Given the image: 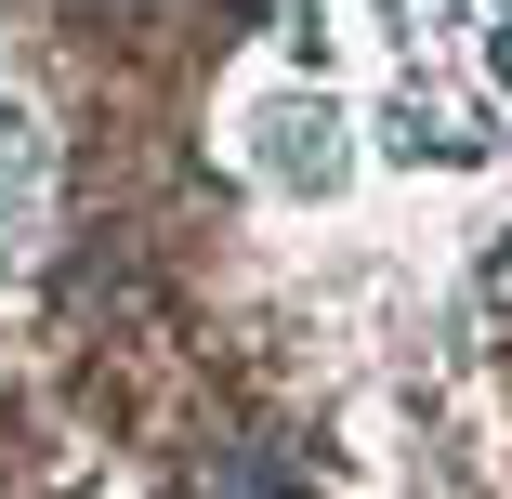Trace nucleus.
Masks as SVG:
<instances>
[{
	"label": "nucleus",
	"mask_w": 512,
	"mask_h": 499,
	"mask_svg": "<svg viewBox=\"0 0 512 499\" xmlns=\"http://www.w3.org/2000/svg\"><path fill=\"white\" fill-rule=\"evenodd\" d=\"M197 499H316V486H302L276 447H224L211 473H197Z\"/></svg>",
	"instance_id": "obj_1"
}]
</instances>
